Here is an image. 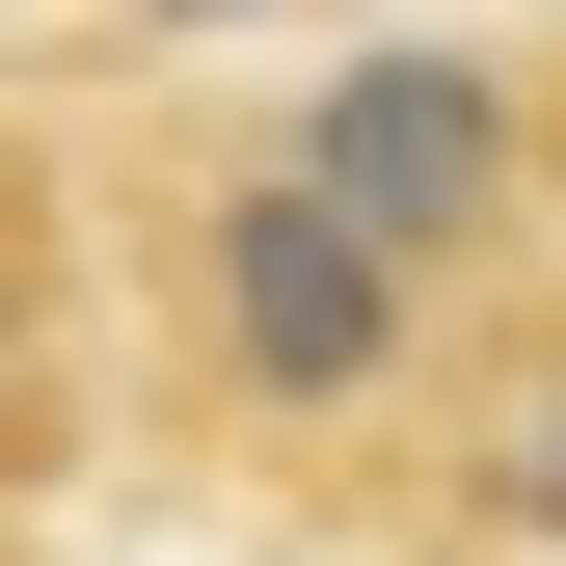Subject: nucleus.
Segmentation results:
<instances>
[{
    "instance_id": "nucleus-3",
    "label": "nucleus",
    "mask_w": 566,
    "mask_h": 566,
    "mask_svg": "<svg viewBox=\"0 0 566 566\" xmlns=\"http://www.w3.org/2000/svg\"><path fill=\"white\" fill-rule=\"evenodd\" d=\"M485 513H513V539H566V378L513 405V432H485Z\"/></svg>"
},
{
    "instance_id": "nucleus-4",
    "label": "nucleus",
    "mask_w": 566,
    "mask_h": 566,
    "mask_svg": "<svg viewBox=\"0 0 566 566\" xmlns=\"http://www.w3.org/2000/svg\"><path fill=\"white\" fill-rule=\"evenodd\" d=\"M135 28H243V0H135Z\"/></svg>"
},
{
    "instance_id": "nucleus-1",
    "label": "nucleus",
    "mask_w": 566,
    "mask_h": 566,
    "mask_svg": "<svg viewBox=\"0 0 566 566\" xmlns=\"http://www.w3.org/2000/svg\"><path fill=\"white\" fill-rule=\"evenodd\" d=\"M189 324H217V378H243V405H378V378H405V270L350 243L297 163L189 217Z\"/></svg>"
},
{
    "instance_id": "nucleus-2",
    "label": "nucleus",
    "mask_w": 566,
    "mask_h": 566,
    "mask_svg": "<svg viewBox=\"0 0 566 566\" xmlns=\"http://www.w3.org/2000/svg\"><path fill=\"white\" fill-rule=\"evenodd\" d=\"M297 189H324V217L378 243V270H459L485 217H513V108H485L459 54H378V82H324V135H297Z\"/></svg>"
}]
</instances>
